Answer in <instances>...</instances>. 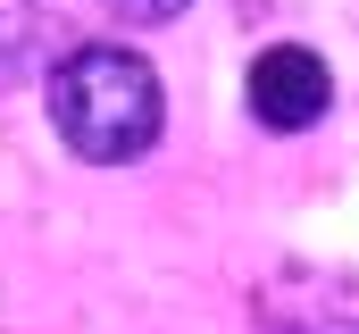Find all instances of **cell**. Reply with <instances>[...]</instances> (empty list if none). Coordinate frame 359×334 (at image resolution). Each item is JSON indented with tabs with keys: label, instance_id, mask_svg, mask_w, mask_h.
I'll use <instances>...</instances> for the list:
<instances>
[{
	"label": "cell",
	"instance_id": "obj_1",
	"mask_svg": "<svg viewBox=\"0 0 359 334\" xmlns=\"http://www.w3.org/2000/svg\"><path fill=\"white\" fill-rule=\"evenodd\" d=\"M50 126L84 167H126L142 159L168 126V92L142 51L126 42H76L50 67Z\"/></svg>",
	"mask_w": 359,
	"mask_h": 334
},
{
	"label": "cell",
	"instance_id": "obj_3",
	"mask_svg": "<svg viewBox=\"0 0 359 334\" xmlns=\"http://www.w3.org/2000/svg\"><path fill=\"white\" fill-rule=\"evenodd\" d=\"M268 334H359V284L326 276V267H284L259 293Z\"/></svg>",
	"mask_w": 359,
	"mask_h": 334
},
{
	"label": "cell",
	"instance_id": "obj_4",
	"mask_svg": "<svg viewBox=\"0 0 359 334\" xmlns=\"http://www.w3.org/2000/svg\"><path fill=\"white\" fill-rule=\"evenodd\" d=\"M34 51H42V0H0V84L25 76Z\"/></svg>",
	"mask_w": 359,
	"mask_h": 334
},
{
	"label": "cell",
	"instance_id": "obj_2",
	"mask_svg": "<svg viewBox=\"0 0 359 334\" xmlns=\"http://www.w3.org/2000/svg\"><path fill=\"white\" fill-rule=\"evenodd\" d=\"M334 109V67L309 51V42H268L251 59V117L268 134H301Z\"/></svg>",
	"mask_w": 359,
	"mask_h": 334
},
{
	"label": "cell",
	"instance_id": "obj_5",
	"mask_svg": "<svg viewBox=\"0 0 359 334\" xmlns=\"http://www.w3.org/2000/svg\"><path fill=\"white\" fill-rule=\"evenodd\" d=\"M84 8L117 17V25H168V17H184V8H192V0H84Z\"/></svg>",
	"mask_w": 359,
	"mask_h": 334
}]
</instances>
